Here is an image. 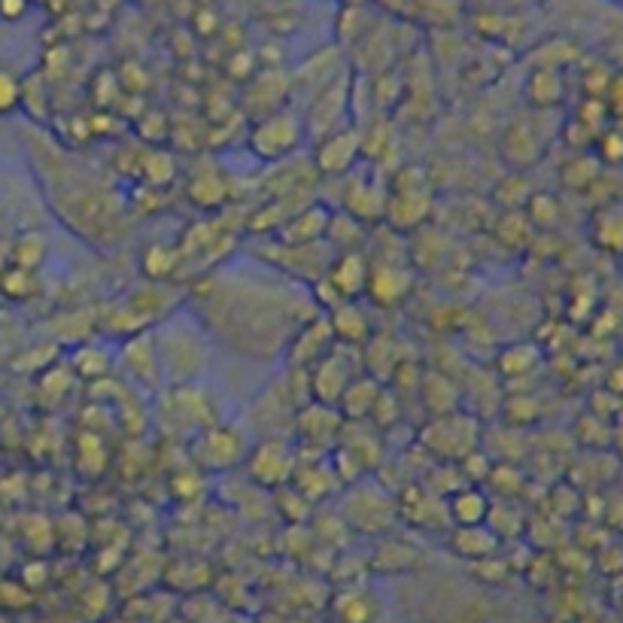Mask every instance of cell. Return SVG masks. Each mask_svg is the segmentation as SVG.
<instances>
[{"label": "cell", "instance_id": "cell-1", "mask_svg": "<svg viewBox=\"0 0 623 623\" xmlns=\"http://www.w3.org/2000/svg\"><path fill=\"white\" fill-rule=\"evenodd\" d=\"M423 447L441 459H450V462H462L469 453H475L478 447V423L465 414H438L426 429H423Z\"/></svg>", "mask_w": 623, "mask_h": 623}, {"label": "cell", "instance_id": "cell-2", "mask_svg": "<svg viewBox=\"0 0 623 623\" xmlns=\"http://www.w3.org/2000/svg\"><path fill=\"white\" fill-rule=\"evenodd\" d=\"M301 137H304V125L289 113H277V116H268V119L256 122L247 143L259 159L280 162L298 149Z\"/></svg>", "mask_w": 623, "mask_h": 623}, {"label": "cell", "instance_id": "cell-3", "mask_svg": "<svg viewBox=\"0 0 623 623\" xmlns=\"http://www.w3.org/2000/svg\"><path fill=\"white\" fill-rule=\"evenodd\" d=\"M298 469L295 453L286 441L268 438L262 441L250 456H247V472L250 478L265 487V490H280L286 484H292V475Z\"/></svg>", "mask_w": 623, "mask_h": 623}, {"label": "cell", "instance_id": "cell-4", "mask_svg": "<svg viewBox=\"0 0 623 623\" xmlns=\"http://www.w3.org/2000/svg\"><path fill=\"white\" fill-rule=\"evenodd\" d=\"M356 380V371L347 365L341 353H323L314 365H310V393H314L317 405L338 408L347 386Z\"/></svg>", "mask_w": 623, "mask_h": 623}, {"label": "cell", "instance_id": "cell-5", "mask_svg": "<svg viewBox=\"0 0 623 623\" xmlns=\"http://www.w3.org/2000/svg\"><path fill=\"white\" fill-rule=\"evenodd\" d=\"M411 286H414V277L408 268L402 265H393V262H383V265H374L371 274H368V298L380 307H393L399 301H405L411 295Z\"/></svg>", "mask_w": 623, "mask_h": 623}, {"label": "cell", "instance_id": "cell-6", "mask_svg": "<svg viewBox=\"0 0 623 623\" xmlns=\"http://www.w3.org/2000/svg\"><path fill=\"white\" fill-rule=\"evenodd\" d=\"M368 274H371V265L362 253H356V250L341 253L329 268V283H332L335 298H341V301L359 298L368 286Z\"/></svg>", "mask_w": 623, "mask_h": 623}, {"label": "cell", "instance_id": "cell-7", "mask_svg": "<svg viewBox=\"0 0 623 623\" xmlns=\"http://www.w3.org/2000/svg\"><path fill=\"white\" fill-rule=\"evenodd\" d=\"M359 152H362V140L356 131H332L317 149V165L323 174H344L353 168Z\"/></svg>", "mask_w": 623, "mask_h": 623}, {"label": "cell", "instance_id": "cell-8", "mask_svg": "<svg viewBox=\"0 0 623 623\" xmlns=\"http://www.w3.org/2000/svg\"><path fill=\"white\" fill-rule=\"evenodd\" d=\"M544 152V143L538 140L532 122H511L508 131L502 134V155L517 165V168H526V165H535Z\"/></svg>", "mask_w": 623, "mask_h": 623}, {"label": "cell", "instance_id": "cell-9", "mask_svg": "<svg viewBox=\"0 0 623 623\" xmlns=\"http://www.w3.org/2000/svg\"><path fill=\"white\" fill-rule=\"evenodd\" d=\"M490 496L478 487H462L447 499V514L456 526H484L490 517Z\"/></svg>", "mask_w": 623, "mask_h": 623}, {"label": "cell", "instance_id": "cell-10", "mask_svg": "<svg viewBox=\"0 0 623 623\" xmlns=\"http://www.w3.org/2000/svg\"><path fill=\"white\" fill-rule=\"evenodd\" d=\"M329 216L326 210L314 207V210H301L298 216H292L286 225H283V244L286 247H310V244H317L326 231H329Z\"/></svg>", "mask_w": 623, "mask_h": 623}, {"label": "cell", "instance_id": "cell-11", "mask_svg": "<svg viewBox=\"0 0 623 623\" xmlns=\"http://www.w3.org/2000/svg\"><path fill=\"white\" fill-rule=\"evenodd\" d=\"M201 456L207 459V465H213V469H228V465L241 462L244 444L231 429H207L201 435Z\"/></svg>", "mask_w": 623, "mask_h": 623}, {"label": "cell", "instance_id": "cell-12", "mask_svg": "<svg viewBox=\"0 0 623 623\" xmlns=\"http://www.w3.org/2000/svg\"><path fill=\"white\" fill-rule=\"evenodd\" d=\"M377 396H380L377 380H371V377H356V380L347 386V393L341 396L338 411H341L347 420H362V417H368V414L374 411Z\"/></svg>", "mask_w": 623, "mask_h": 623}, {"label": "cell", "instance_id": "cell-13", "mask_svg": "<svg viewBox=\"0 0 623 623\" xmlns=\"http://www.w3.org/2000/svg\"><path fill=\"white\" fill-rule=\"evenodd\" d=\"M499 538L493 535V529L484 523V526H459L456 535H453V548L469 557V560H484L496 551Z\"/></svg>", "mask_w": 623, "mask_h": 623}, {"label": "cell", "instance_id": "cell-14", "mask_svg": "<svg viewBox=\"0 0 623 623\" xmlns=\"http://www.w3.org/2000/svg\"><path fill=\"white\" fill-rule=\"evenodd\" d=\"M526 95L535 107L548 110V107H557L563 101V80L554 67H541L529 76L526 83Z\"/></svg>", "mask_w": 623, "mask_h": 623}, {"label": "cell", "instance_id": "cell-15", "mask_svg": "<svg viewBox=\"0 0 623 623\" xmlns=\"http://www.w3.org/2000/svg\"><path fill=\"white\" fill-rule=\"evenodd\" d=\"M332 335H338L344 344H359L368 335V323L359 310L353 307V301H344L338 310H332Z\"/></svg>", "mask_w": 623, "mask_h": 623}, {"label": "cell", "instance_id": "cell-16", "mask_svg": "<svg viewBox=\"0 0 623 623\" xmlns=\"http://www.w3.org/2000/svg\"><path fill=\"white\" fill-rule=\"evenodd\" d=\"M189 195L198 207H219L228 198V183L213 171H198L189 183Z\"/></svg>", "mask_w": 623, "mask_h": 623}, {"label": "cell", "instance_id": "cell-17", "mask_svg": "<svg viewBox=\"0 0 623 623\" xmlns=\"http://www.w3.org/2000/svg\"><path fill=\"white\" fill-rule=\"evenodd\" d=\"M596 241L623 256V207H608L605 213H599L596 219Z\"/></svg>", "mask_w": 623, "mask_h": 623}, {"label": "cell", "instance_id": "cell-18", "mask_svg": "<svg viewBox=\"0 0 623 623\" xmlns=\"http://www.w3.org/2000/svg\"><path fill=\"white\" fill-rule=\"evenodd\" d=\"M0 289H4L10 298H28L37 292V277L31 268H19L13 265L4 277H0Z\"/></svg>", "mask_w": 623, "mask_h": 623}, {"label": "cell", "instance_id": "cell-19", "mask_svg": "<svg viewBox=\"0 0 623 623\" xmlns=\"http://www.w3.org/2000/svg\"><path fill=\"white\" fill-rule=\"evenodd\" d=\"M22 98H25V89L19 83V76L0 67V116H10L13 110H19Z\"/></svg>", "mask_w": 623, "mask_h": 623}, {"label": "cell", "instance_id": "cell-20", "mask_svg": "<svg viewBox=\"0 0 623 623\" xmlns=\"http://www.w3.org/2000/svg\"><path fill=\"white\" fill-rule=\"evenodd\" d=\"M338 602H341V617H347L350 611H353V614H359V617H353L350 623H368V620L374 617L371 599H368L365 593H359V590H353V593H344Z\"/></svg>", "mask_w": 623, "mask_h": 623}, {"label": "cell", "instance_id": "cell-21", "mask_svg": "<svg viewBox=\"0 0 623 623\" xmlns=\"http://www.w3.org/2000/svg\"><path fill=\"white\" fill-rule=\"evenodd\" d=\"M28 10V0H0V19L4 22H19Z\"/></svg>", "mask_w": 623, "mask_h": 623}, {"label": "cell", "instance_id": "cell-22", "mask_svg": "<svg viewBox=\"0 0 623 623\" xmlns=\"http://www.w3.org/2000/svg\"><path fill=\"white\" fill-rule=\"evenodd\" d=\"M608 104H611V113L623 116V76H614V83L608 89Z\"/></svg>", "mask_w": 623, "mask_h": 623}]
</instances>
